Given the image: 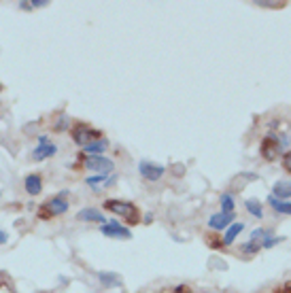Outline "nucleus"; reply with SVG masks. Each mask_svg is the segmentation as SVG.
Here are the masks:
<instances>
[{
    "label": "nucleus",
    "mask_w": 291,
    "mask_h": 293,
    "mask_svg": "<svg viewBox=\"0 0 291 293\" xmlns=\"http://www.w3.org/2000/svg\"><path fill=\"white\" fill-rule=\"evenodd\" d=\"M259 153H262V157H264L266 161H274L278 155H283L285 151H283V147H280V138H278V134H272V132H270V134L262 140Z\"/></svg>",
    "instance_id": "7"
},
{
    "label": "nucleus",
    "mask_w": 291,
    "mask_h": 293,
    "mask_svg": "<svg viewBox=\"0 0 291 293\" xmlns=\"http://www.w3.org/2000/svg\"><path fill=\"white\" fill-rule=\"evenodd\" d=\"M109 147H111L109 140L107 138H100V140H93V143H89L87 147H83L81 153L83 155H105Z\"/></svg>",
    "instance_id": "14"
},
{
    "label": "nucleus",
    "mask_w": 291,
    "mask_h": 293,
    "mask_svg": "<svg viewBox=\"0 0 291 293\" xmlns=\"http://www.w3.org/2000/svg\"><path fill=\"white\" fill-rule=\"evenodd\" d=\"M285 238L283 236H264V240L262 242H259V245H262V249H272V247H276L278 245V242H283Z\"/></svg>",
    "instance_id": "22"
},
{
    "label": "nucleus",
    "mask_w": 291,
    "mask_h": 293,
    "mask_svg": "<svg viewBox=\"0 0 291 293\" xmlns=\"http://www.w3.org/2000/svg\"><path fill=\"white\" fill-rule=\"evenodd\" d=\"M81 159V164L85 170H91V172H96V174H111L113 170H115V161H113L111 157L107 155H79Z\"/></svg>",
    "instance_id": "3"
},
{
    "label": "nucleus",
    "mask_w": 291,
    "mask_h": 293,
    "mask_svg": "<svg viewBox=\"0 0 291 293\" xmlns=\"http://www.w3.org/2000/svg\"><path fill=\"white\" fill-rule=\"evenodd\" d=\"M151 221H153V215L147 213V215H144V223H151Z\"/></svg>",
    "instance_id": "33"
},
{
    "label": "nucleus",
    "mask_w": 291,
    "mask_h": 293,
    "mask_svg": "<svg viewBox=\"0 0 291 293\" xmlns=\"http://www.w3.org/2000/svg\"><path fill=\"white\" fill-rule=\"evenodd\" d=\"M111 174H93V177H85V185H89V187H93V189H100V187H105V183H107V179H109Z\"/></svg>",
    "instance_id": "20"
},
{
    "label": "nucleus",
    "mask_w": 291,
    "mask_h": 293,
    "mask_svg": "<svg viewBox=\"0 0 291 293\" xmlns=\"http://www.w3.org/2000/svg\"><path fill=\"white\" fill-rule=\"evenodd\" d=\"M32 9H43V7H49V0H30Z\"/></svg>",
    "instance_id": "25"
},
{
    "label": "nucleus",
    "mask_w": 291,
    "mask_h": 293,
    "mask_svg": "<svg viewBox=\"0 0 291 293\" xmlns=\"http://www.w3.org/2000/svg\"><path fill=\"white\" fill-rule=\"evenodd\" d=\"M7 242H9V234L5 229H0V245H7Z\"/></svg>",
    "instance_id": "28"
},
{
    "label": "nucleus",
    "mask_w": 291,
    "mask_h": 293,
    "mask_svg": "<svg viewBox=\"0 0 291 293\" xmlns=\"http://www.w3.org/2000/svg\"><path fill=\"white\" fill-rule=\"evenodd\" d=\"M268 206L272 208L276 215H291V202H287V200H278L274 196H268Z\"/></svg>",
    "instance_id": "16"
},
{
    "label": "nucleus",
    "mask_w": 291,
    "mask_h": 293,
    "mask_svg": "<svg viewBox=\"0 0 291 293\" xmlns=\"http://www.w3.org/2000/svg\"><path fill=\"white\" fill-rule=\"evenodd\" d=\"M278 138H280V147H283V151H285V149L289 147V138H287V136H283V134H280Z\"/></svg>",
    "instance_id": "29"
},
{
    "label": "nucleus",
    "mask_w": 291,
    "mask_h": 293,
    "mask_svg": "<svg viewBox=\"0 0 291 293\" xmlns=\"http://www.w3.org/2000/svg\"><path fill=\"white\" fill-rule=\"evenodd\" d=\"M236 221V215L234 213H215V215H211V219H209V227L213 229V231H225L227 227H230L232 223Z\"/></svg>",
    "instance_id": "9"
},
{
    "label": "nucleus",
    "mask_w": 291,
    "mask_h": 293,
    "mask_svg": "<svg viewBox=\"0 0 291 293\" xmlns=\"http://www.w3.org/2000/svg\"><path fill=\"white\" fill-rule=\"evenodd\" d=\"M38 210H40V213H38L40 219H51V217L64 215L66 210H68V191H66V189L60 191L58 196H54L51 200H47Z\"/></svg>",
    "instance_id": "2"
},
{
    "label": "nucleus",
    "mask_w": 291,
    "mask_h": 293,
    "mask_svg": "<svg viewBox=\"0 0 291 293\" xmlns=\"http://www.w3.org/2000/svg\"><path fill=\"white\" fill-rule=\"evenodd\" d=\"M219 204H221V213H234L236 200H234L232 191H223V194L219 196Z\"/></svg>",
    "instance_id": "18"
},
{
    "label": "nucleus",
    "mask_w": 291,
    "mask_h": 293,
    "mask_svg": "<svg viewBox=\"0 0 291 293\" xmlns=\"http://www.w3.org/2000/svg\"><path fill=\"white\" fill-rule=\"evenodd\" d=\"M24 189H26L28 196H32V198L38 196L40 191H43V177L36 174V172L26 174V179H24Z\"/></svg>",
    "instance_id": "11"
},
{
    "label": "nucleus",
    "mask_w": 291,
    "mask_h": 293,
    "mask_svg": "<svg viewBox=\"0 0 291 293\" xmlns=\"http://www.w3.org/2000/svg\"><path fill=\"white\" fill-rule=\"evenodd\" d=\"M77 219L79 221H85V223H98V225H102V223H107V215L102 213V210H98V208H81L79 213H77Z\"/></svg>",
    "instance_id": "10"
},
{
    "label": "nucleus",
    "mask_w": 291,
    "mask_h": 293,
    "mask_svg": "<svg viewBox=\"0 0 291 293\" xmlns=\"http://www.w3.org/2000/svg\"><path fill=\"white\" fill-rule=\"evenodd\" d=\"M98 280L105 289L121 287V276L117 274V272H98Z\"/></svg>",
    "instance_id": "15"
},
{
    "label": "nucleus",
    "mask_w": 291,
    "mask_h": 293,
    "mask_svg": "<svg viewBox=\"0 0 291 293\" xmlns=\"http://www.w3.org/2000/svg\"><path fill=\"white\" fill-rule=\"evenodd\" d=\"M245 208H247V213L251 217L264 219V206H262V202H259L257 198H247L245 200Z\"/></svg>",
    "instance_id": "17"
},
{
    "label": "nucleus",
    "mask_w": 291,
    "mask_h": 293,
    "mask_svg": "<svg viewBox=\"0 0 291 293\" xmlns=\"http://www.w3.org/2000/svg\"><path fill=\"white\" fill-rule=\"evenodd\" d=\"M68 128H70V117H68V113H62L56 119L54 130H56V132H68Z\"/></svg>",
    "instance_id": "21"
},
{
    "label": "nucleus",
    "mask_w": 291,
    "mask_h": 293,
    "mask_svg": "<svg viewBox=\"0 0 291 293\" xmlns=\"http://www.w3.org/2000/svg\"><path fill=\"white\" fill-rule=\"evenodd\" d=\"M105 210H111V213H115L117 217L126 219L128 225H134V223H138V221H140L138 208L134 206L132 202H128V200H115V198H111V200L105 202Z\"/></svg>",
    "instance_id": "1"
},
{
    "label": "nucleus",
    "mask_w": 291,
    "mask_h": 293,
    "mask_svg": "<svg viewBox=\"0 0 291 293\" xmlns=\"http://www.w3.org/2000/svg\"><path fill=\"white\" fill-rule=\"evenodd\" d=\"M245 227H247V225H245V221H234V223H232L230 227H227V229H225V234H223V240H221V242H223V247H230L232 242H234V240L245 231Z\"/></svg>",
    "instance_id": "13"
},
{
    "label": "nucleus",
    "mask_w": 291,
    "mask_h": 293,
    "mask_svg": "<svg viewBox=\"0 0 291 293\" xmlns=\"http://www.w3.org/2000/svg\"><path fill=\"white\" fill-rule=\"evenodd\" d=\"M270 196H274L278 200H291V179H280L272 185V191H270Z\"/></svg>",
    "instance_id": "12"
},
{
    "label": "nucleus",
    "mask_w": 291,
    "mask_h": 293,
    "mask_svg": "<svg viewBox=\"0 0 291 293\" xmlns=\"http://www.w3.org/2000/svg\"><path fill=\"white\" fill-rule=\"evenodd\" d=\"M283 168H285V172L291 174V151H285L283 153Z\"/></svg>",
    "instance_id": "24"
},
{
    "label": "nucleus",
    "mask_w": 291,
    "mask_h": 293,
    "mask_svg": "<svg viewBox=\"0 0 291 293\" xmlns=\"http://www.w3.org/2000/svg\"><path fill=\"white\" fill-rule=\"evenodd\" d=\"M264 236H266V229H264V227H255V229L251 231V240H253V242H262Z\"/></svg>",
    "instance_id": "23"
},
{
    "label": "nucleus",
    "mask_w": 291,
    "mask_h": 293,
    "mask_svg": "<svg viewBox=\"0 0 291 293\" xmlns=\"http://www.w3.org/2000/svg\"><path fill=\"white\" fill-rule=\"evenodd\" d=\"M268 128H270V130H276V128H278V121H276V119H274V121H270Z\"/></svg>",
    "instance_id": "32"
},
{
    "label": "nucleus",
    "mask_w": 291,
    "mask_h": 293,
    "mask_svg": "<svg viewBox=\"0 0 291 293\" xmlns=\"http://www.w3.org/2000/svg\"><path fill=\"white\" fill-rule=\"evenodd\" d=\"M240 177H245L247 181H257V179H259L255 172H245V174H240Z\"/></svg>",
    "instance_id": "30"
},
{
    "label": "nucleus",
    "mask_w": 291,
    "mask_h": 293,
    "mask_svg": "<svg viewBox=\"0 0 291 293\" xmlns=\"http://www.w3.org/2000/svg\"><path fill=\"white\" fill-rule=\"evenodd\" d=\"M0 198H3V191H0Z\"/></svg>",
    "instance_id": "35"
},
{
    "label": "nucleus",
    "mask_w": 291,
    "mask_h": 293,
    "mask_svg": "<svg viewBox=\"0 0 291 293\" xmlns=\"http://www.w3.org/2000/svg\"><path fill=\"white\" fill-rule=\"evenodd\" d=\"M255 7H264V9H270V7H276V3H268V0H255L253 3Z\"/></svg>",
    "instance_id": "27"
},
{
    "label": "nucleus",
    "mask_w": 291,
    "mask_h": 293,
    "mask_svg": "<svg viewBox=\"0 0 291 293\" xmlns=\"http://www.w3.org/2000/svg\"><path fill=\"white\" fill-rule=\"evenodd\" d=\"M174 293H189V289L185 285H179V287H174Z\"/></svg>",
    "instance_id": "31"
},
{
    "label": "nucleus",
    "mask_w": 291,
    "mask_h": 293,
    "mask_svg": "<svg viewBox=\"0 0 291 293\" xmlns=\"http://www.w3.org/2000/svg\"><path fill=\"white\" fill-rule=\"evenodd\" d=\"M70 136H72V140H75V145H79L81 149H83V147H87L89 143H93V140L105 138L100 130L91 128V126H87V124H77V126H72Z\"/></svg>",
    "instance_id": "4"
},
{
    "label": "nucleus",
    "mask_w": 291,
    "mask_h": 293,
    "mask_svg": "<svg viewBox=\"0 0 291 293\" xmlns=\"http://www.w3.org/2000/svg\"><path fill=\"white\" fill-rule=\"evenodd\" d=\"M138 172L144 181H151V183H158V181L166 174V168L162 164H153L149 159H140L138 161Z\"/></svg>",
    "instance_id": "8"
},
{
    "label": "nucleus",
    "mask_w": 291,
    "mask_h": 293,
    "mask_svg": "<svg viewBox=\"0 0 291 293\" xmlns=\"http://www.w3.org/2000/svg\"><path fill=\"white\" fill-rule=\"evenodd\" d=\"M58 153V145L51 140L47 134H40L36 138V147L32 149V159L34 161H45Z\"/></svg>",
    "instance_id": "5"
},
{
    "label": "nucleus",
    "mask_w": 291,
    "mask_h": 293,
    "mask_svg": "<svg viewBox=\"0 0 291 293\" xmlns=\"http://www.w3.org/2000/svg\"><path fill=\"white\" fill-rule=\"evenodd\" d=\"M17 7L22 9V11H32V5H30V0H19Z\"/></svg>",
    "instance_id": "26"
},
{
    "label": "nucleus",
    "mask_w": 291,
    "mask_h": 293,
    "mask_svg": "<svg viewBox=\"0 0 291 293\" xmlns=\"http://www.w3.org/2000/svg\"><path fill=\"white\" fill-rule=\"evenodd\" d=\"M100 234L107 236V238H115V240H130L132 238L130 227H126L117 219H109L107 223H102L100 225Z\"/></svg>",
    "instance_id": "6"
},
{
    "label": "nucleus",
    "mask_w": 291,
    "mask_h": 293,
    "mask_svg": "<svg viewBox=\"0 0 291 293\" xmlns=\"http://www.w3.org/2000/svg\"><path fill=\"white\" fill-rule=\"evenodd\" d=\"M278 293H291V287H289V285H287V287H283V289H280V291H278Z\"/></svg>",
    "instance_id": "34"
},
{
    "label": "nucleus",
    "mask_w": 291,
    "mask_h": 293,
    "mask_svg": "<svg viewBox=\"0 0 291 293\" xmlns=\"http://www.w3.org/2000/svg\"><path fill=\"white\" fill-rule=\"evenodd\" d=\"M238 249H240L243 255H257L259 251H262V245H259V242H253V240H247Z\"/></svg>",
    "instance_id": "19"
}]
</instances>
